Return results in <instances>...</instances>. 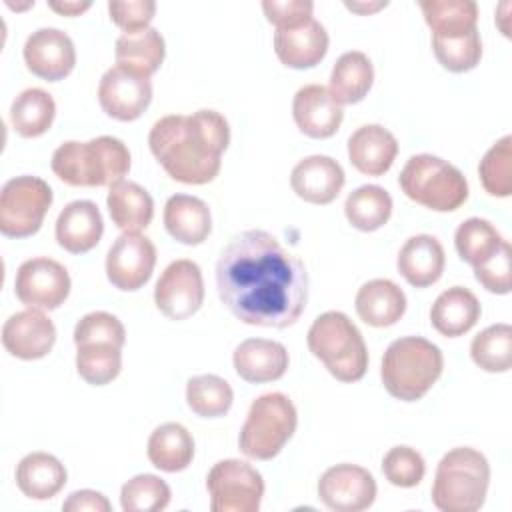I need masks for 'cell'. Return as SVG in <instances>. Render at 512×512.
Segmentation results:
<instances>
[{
  "label": "cell",
  "instance_id": "6da1fadb",
  "mask_svg": "<svg viewBox=\"0 0 512 512\" xmlns=\"http://www.w3.org/2000/svg\"><path fill=\"white\" fill-rule=\"evenodd\" d=\"M216 288L240 322L286 328L306 308L308 272L270 232L244 230L218 256Z\"/></svg>",
  "mask_w": 512,
  "mask_h": 512
},
{
  "label": "cell",
  "instance_id": "7a4b0ae2",
  "mask_svg": "<svg viewBox=\"0 0 512 512\" xmlns=\"http://www.w3.org/2000/svg\"><path fill=\"white\" fill-rule=\"evenodd\" d=\"M230 144L228 120L210 108L184 114H168L156 120L148 134V146L170 178L182 184H208L222 166V152Z\"/></svg>",
  "mask_w": 512,
  "mask_h": 512
},
{
  "label": "cell",
  "instance_id": "3957f363",
  "mask_svg": "<svg viewBox=\"0 0 512 512\" xmlns=\"http://www.w3.org/2000/svg\"><path fill=\"white\" fill-rule=\"evenodd\" d=\"M52 172L70 186H114L130 170V150L114 136L66 140L52 154Z\"/></svg>",
  "mask_w": 512,
  "mask_h": 512
},
{
  "label": "cell",
  "instance_id": "277c9868",
  "mask_svg": "<svg viewBox=\"0 0 512 512\" xmlns=\"http://www.w3.org/2000/svg\"><path fill=\"white\" fill-rule=\"evenodd\" d=\"M442 350L422 336H402L388 344L380 378L386 392L402 402L420 400L442 376Z\"/></svg>",
  "mask_w": 512,
  "mask_h": 512
},
{
  "label": "cell",
  "instance_id": "5b68a950",
  "mask_svg": "<svg viewBox=\"0 0 512 512\" xmlns=\"http://www.w3.org/2000/svg\"><path fill=\"white\" fill-rule=\"evenodd\" d=\"M488 484L486 456L470 446L452 448L436 466L432 504L442 512H476L484 506Z\"/></svg>",
  "mask_w": 512,
  "mask_h": 512
},
{
  "label": "cell",
  "instance_id": "8992f818",
  "mask_svg": "<svg viewBox=\"0 0 512 512\" xmlns=\"http://www.w3.org/2000/svg\"><path fill=\"white\" fill-rule=\"evenodd\" d=\"M308 350L340 382H358L368 370V348L358 326L340 310L320 314L308 328Z\"/></svg>",
  "mask_w": 512,
  "mask_h": 512
},
{
  "label": "cell",
  "instance_id": "52a82bcc",
  "mask_svg": "<svg viewBox=\"0 0 512 512\" xmlns=\"http://www.w3.org/2000/svg\"><path fill=\"white\" fill-rule=\"evenodd\" d=\"M72 338L80 378L92 386H104L120 374L126 330L114 314L104 310L84 314L76 322Z\"/></svg>",
  "mask_w": 512,
  "mask_h": 512
},
{
  "label": "cell",
  "instance_id": "ba28073f",
  "mask_svg": "<svg viewBox=\"0 0 512 512\" xmlns=\"http://www.w3.org/2000/svg\"><path fill=\"white\" fill-rule=\"evenodd\" d=\"M398 184L412 202L434 212L458 210L468 198L466 176L448 160L432 154L410 156Z\"/></svg>",
  "mask_w": 512,
  "mask_h": 512
},
{
  "label": "cell",
  "instance_id": "9c48e42d",
  "mask_svg": "<svg viewBox=\"0 0 512 512\" xmlns=\"http://www.w3.org/2000/svg\"><path fill=\"white\" fill-rule=\"evenodd\" d=\"M296 426L294 402L282 392H266L250 404L240 428L238 448L252 460H272L294 436Z\"/></svg>",
  "mask_w": 512,
  "mask_h": 512
},
{
  "label": "cell",
  "instance_id": "30bf717a",
  "mask_svg": "<svg viewBox=\"0 0 512 512\" xmlns=\"http://www.w3.org/2000/svg\"><path fill=\"white\" fill-rule=\"evenodd\" d=\"M54 200L46 180L30 174L4 182L0 192V232L8 238H28L36 234Z\"/></svg>",
  "mask_w": 512,
  "mask_h": 512
},
{
  "label": "cell",
  "instance_id": "8fae6325",
  "mask_svg": "<svg viewBox=\"0 0 512 512\" xmlns=\"http://www.w3.org/2000/svg\"><path fill=\"white\" fill-rule=\"evenodd\" d=\"M206 488L212 512H258L264 496L262 474L238 458L216 462L206 476Z\"/></svg>",
  "mask_w": 512,
  "mask_h": 512
},
{
  "label": "cell",
  "instance_id": "7c38bea8",
  "mask_svg": "<svg viewBox=\"0 0 512 512\" xmlns=\"http://www.w3.org/2000/svg\"><path fill=\"white\" fill-rule=\"evenodd\" d=\"M70 274L68 270L46 256H36L24 260L14 278L16 298L26 308L36 310H56L70 294Z\"/></svg>",
  "mask_w": 512,
  "mask_h": 512
},
{
  "label": "cell",
  "instance_id": "4fadbf2b",
  "mask_svg": "<svg viewBox=\"0 0 512 512\" xmlns=\"http://www.w3.org/2000/svg\"><path fill=\"white\" fill-rule=\"evenodd\" d=\"M204 302V278L194 260L180 258L170 262L154 288L156 308L170 320L194 316Z\"/></svg>",
  "mask_w": 512,
  "mask_h": 512
},
{
  "label": "cell",
  "instance_id": "5bb4252c",
  "mask_svg": "<svg viewBox=\"0 0 512 512\" xmlns=\"http://www.w3.org/2000/svg\"><path fill=\"white\" fill-rule=\"evenodd\" d=\"M98 102L110 118L132 122L150 106L152 82L140 72L114 64L100 78Z\"/></svg>",
  "mask_w": 512,
  "mask_h": 512
},
{
  "label": "cell",
  "instance_id": "9a60e30c",
  "mask_svg": "<svg viewBox=\"0 0 512 512\" xmlns=\"http://www.w3.org/2000/svg\"><path fill=\"white\" fill-rule=\"evenodd\" d=\"M156 266V246L140 232H122L106 254L108 282L122 290L134 292L142 288Z\"/></svg>",
  "mask_w": 512,
  "mask_h": 512
},
{
  "label": "cell",
  "instance_id": "2e32d148",
  "mask_svg": "<svg viewBox=\"0 0 512 512\" xmlns=\"http://www.w3.org/2000/svg\"><path fill=\"white\" fill-rule=\"evenodd\" d=\"M374 476L350 462H342L324 470L318 480V498L334 512H362L376 500Z\"/></svg>",
  "mask_w": 512,
  "mask_h": 512
},
{
  "label": "cell",
  "instance_id": "e0dca14e",
  "mask_svg": "<svg viewBox=\"0 0 512 512\" xmlns=\"http://www.w3.org/2000/svg\"><path fill=\"white\" fill-rule=\"evenodd\" d=\"M26 68L48 82L66 78L76 66V48L72 38L60 28H38L24 42Z\"/></svg>",
  "mask_w": 512,
  "mask_h": 512
},
{
  "label": "cell",
  "instance_id": "ac0fdd59",
  "mask_svg": "<svg viewBox=\"0 0 512 512\" xmlns=\"http://www.w3.org/2000/svg\"><path fill=\"white\" fill-rule=\"evenodd\" d=\"M56 342V326L44 310L26 308L12 314L2 326L4 350L20 360L44 358Z\"/></svg>",
  "mask_w": 512,
  "mask_h": 512
},
{
  "label": "cell",
  "instance_id": "d6986e66",
  "mask_svg": "<svg viewBox=\"0 0 512 512\" xmlns=\"http://www.w3.org/2000/svg\"><path fill=\"white\" fill-rule=\"evenodd\" d=\"M292 116L298 130L316 140L334 136L344 120L342 106L322 84H306L298 88L292 100Z\"/></svg>",
  "mask_w": 512,
  "mask_h": 512
},
{
  "label": "cell",
  "instance_id": "ffe728a7",
  "mask_svg": "<svg viewBox=\"0 0 512 512\" xmlns=\"http://www.w3.org/2000/svg\"><path fill=\"white\" fill-rule=\"evenodd\" d=\"M346 176L342 166L326 156L312 154L302 158L290 172V186L298 198L310 204H330L344 188Z\"/></svg>",
  "mask_w": 512,
  "mask_h": 512
},
{
  "label": "cell",
  "instance_id": "44dd1931",
  "mask_svg": "<svg viewBox=\"0 0 512 512\" xmlns=\"http://www.w3.org/2000/svg\"><path fill=\"white\" fill-rule=\"evenodd\" d=\"M328 44V32L316 18L274 32V52L278 60L294 70L316 66L326 56Z\"/></svg>",
  "mask_w": 512,
  "mask_h": 512
},
{
  "label": "cell",
  "instance_id": "7402d4cb",
  "mask_svg": "<svg viewBox=\"0 0 512 512\" xmlns=\"http://www.w3.org/2000/svg\"><path fill=\"white\" fill-rule=\"evenodd\" d=\"M236 374L252 384L280 380L290 364L284 344L266 338H248L240 342L232 354Z\"/></svg>",
  "mask_w": 512,
  "mask_h": 512
},
{
  "label": "cell",
  "instance_id": "603a6c76",
  "mask_svg": "<svg viewBox=\"0 0 512 512\" xmlns=\"http://www.w3.org/2000/svg\"><path fill=\"white\" fill-rule=\"evenodd\" d=\"M398 154L396 136L382 124H364L348 138V160L366 176L386 174Z\"/></svg>",
  "mask_w": 512,
  "mask_h": 512
},
{
  "label": "cell",
  "instance_id": "cb8c5ba5",
  "mask_svg": "<svg viewBox=\"0 0 512 512\" xmlns=\"http://www.w3.org/2000/svg\"><path fill=\"white\" fill-rule=\"evenodd\" d=\"M56 242L70 254L90 252L104 234V220L92 200H74L56 218Z\"/></svg>",
  "mask_w": 512,
  "mask_h": 512
},
{
  "label": "cell",
  "instance_id": "d4e9b609",
  "mask_svg": "<svg viewBox=\"0 0 512 512\" xmlns=\"http://www.w3.org/2000/svg\"><path fill=\"white\" fill-rule=\"evenodd\" d=\"M446 254L440 240L432 234L410 236L398 252V272L414 288H426L440 280Z\"/></svg>",
  "mask_w": 512,
  "mask_h": 512
},
{
  "label": "cell",
  "instance_id": "484cf974",
  "mask_svg": "<svg viewBox=\"0 0 512 512\" xmlns=\"http://www.w3.org/2000/svg\"><path fill=\"white\" fill-rule=\"evenodd\" d=\"M166 232L186 246L202 244L212 232V214L208 204L190 194H174L164 204Z\"/></svg>",
  "mask_w": 512,
  "mask_h": 512
},
{
  "label": "cell",
  "instance_id": "4316f807",
  "mask_svg": "<svg viewBox=\"0 0 512 512\" xmlns=\"http://www.w3.org/2000/svg\"><path fill=\"white\" fill-rule=\"evenodd\" d=\"M354 306L362 322L374 328H386L404 316L406 294L392 280L374 278L358 288Z\"/></svg>",
  "mask_w": 512,
  "mask_h": 512
},
{
  "label": "cell",
  "instance_id": "83f0119b",
  "mask_svg": "<svg viewBox=\"0 0 512 512\" xmlns=\"http://www.w3.org/2000/svg\"><path fill=\"white\" fill-rule=\"evenodd\" d=\"M482 308L476 294L464 286H452L438 294L430 308L434 330L446 338H456L470 332L480 320Z\"/></svg>",
  "mask_w": 512,
  "mask_h": 512
},
{
  "label": "cell",
  "instance_id": "f1b7e54d",
  "mask_svg": "<svg viewBox=\"0 0 512 512\" xmlns=\"http://www.w3.org/2000/svg\"><path fill=\"white\" fill-rule=\"evenodd\" d=\"M64 464L48 452H30L16 466V486L26 498L50 500L66 486Z\"/></svg>",
  "mask_w": 512,
  "mask_h": 512
},
{
  "label": "cell",
  "instance_id": "f546056e",
  "mask_svg": "<svg viewBox=\"0 0 512 512\" xmlns=\"http://www.w3.org/2000/svg\"><path fill=\"white\" fill-rule=\"evenodd\" d=\"M106 206L112 222L122 232H140L154 218V200L150 192L132 180L110 186Z\"/></svg>",
  "mask_w": 512,
  "mask_h": 512
},
{
  "label": "cell",
  "instance_id": "4dcf8cb0",
  "mask_svg": "<svg viewBox=\"0 0 512 512\" xmlns=\"http://www.w3.org/2000/svg\"><path fill=\"white\" fill-rule=\"evenodd\" d=\"M372 84H374V66L370 58L360 50H350L336 60L330 72L328 92L340 106L356 104L366 98Z\"/></svg>",
  "mask_w": 512,
  "mask_h": 512
},
{
  "label": "cell",
  "instance_id": "1f68e13d",
  "mask_svg": "<svg viewBox=\"0 0 512 512\" xmlns=\"http://www.w3.org/2000/svg\"><path fill=\"white\" fill-rule=\"evenodd\" d=\"M148 460L162 472H182L194 458V438L178 422H164L148 438Z\"/></svg>",
  "mask_w": 512,
  "mask_h": 512
},
{
  "label": "cell",
  "instance_id": "d6a6232c",
  "mask_svg": "<svg viewBox=\"0 0 512 512\" xmlns=\"http://www.w3.org/2000/svg\"><path fill=\"white\" fill-rule=\"evenodd\" d=\"M114 56L116 64L150 78L164 62L166 42L162 34L152 26L134 32H122L116 38Z\"/></svg>",
  "mask_w": 512,
  "mask_h": 512
},
{
  "label": "cell",
  "instance_id": "836d02e7",
  "mask_svg": "<svg viewBox=\"0 0 512 512\" xmlns=\"http://www.w3.org/2000/svg\"><path fill=\"white\" fill-rule=\"evenodd\" d=\"M56 116L54 98L42 88L22 90L10 106L12 128L22 138H38L50 130Z\"/></svg>",
  "mask_w": 512,
  "mask_h": 512
},
{
  "label": "cell",
  "instance_id": "e575fe53",
  "mask_svg": "<svg viewBox=\"0 0 512 512\" xmlns=\"http://www.w3.org/2000/svg\"><path fill=\"white\" fill-rule=\"evenodd\" d=\"M348 222L362 232L382 228L392 216V196L378 184H364L352 190L344 202Z\"/></svg>",
  "mask_w": 512,
  "mask_h": 512
},
{
  "label": "cell",
  "instance_id": "d590c367",
  "mask_svg": "<svg viewBox=\"0 0 512 512\" xmlns=\"http://www.w3.org/2000/svg\"><path fill=\"white\" fill-rule=\"evenodd\" d=\"M432 36H456L476 28L478 4L472 0H420Z\"/></svg>",
  "mask_w": 512,
  "mask_h": 512
},
{
  "label": "cell",
  "instance_id": "8d00e7d4",
  "mask_svg": "<svg viewBox=\"0 0 512 512\" xmlns=\"http://www.w3.org/2000/svg\"><path fill=\"white\" fill-rule=\"evenodd\" d=\"M234 402L232 386L216 374H198L186 382V404L200 418H220Z\"/></svg>",
  "mask_w": 512,
  "mask_h": 512
},
{
  "label": "cell",
  "instance_id": "74e56055",
  "mask_svg": "<svg viewBox=\"0 0 512 512\" xmlns=\"http://www.w3.org/2000/svg\"><path fill=\"white\" fill-rule=\"evenodd\" d=\"M502 244V234L484 218H468L454 232L456 252L472 268L494 256Z\"/></svg>",
  "mask_w": 512,
  "mask_h": 512
},
{
  "label": "cell",
  "instance_id": "f35d334b",
  "mask_svg": "<svg viewBox=\"0 0 512 512\" xmlns=\"http://www.w3.org/2000/svg\"><path fill=\"white\" fill-rule=\"evenodd\" d=\"M470 356L484 372H508L512 366V326L492 324L472 338Z\"/></svg>",
  "mask_w": 512,
  "mask_h": 512
},
{
  "label": "cell",
  "instance_id": "ab89813d",
  "mask_svg": "<svg viewBox=\"0 0 512 512\" xmlns=\"http://www.w3.org/2000/svg\"><path fill=\"white\" fill-rule=\"evenodd\" d=\"M436 60L448 72L462 74L474 70L482 58V40L478 28L456 36H432Z\"/></svg>",
  "mask_w": 512,
  "mask_h": 512
},
{
  "label": "cell",
  "instance_id": "60d3db41",
  "mask_svg": "<svg viewBox=\"0 0 512 512\" xmlns=\"http://www.w3.org/2000/svg\"><path fill=\"white\" fill-rule=\"evenodd\" d=\"M478 174L490 196L508 198L512 194V136H502L486 150L478 164Z\"/></svg>",
  "mask_w": 512,
  "mask_h": 512
},
{
  "label": "cell",
  "instance_id": "b9f144b4",
  "mask_svg": "<svg viewBox=\"0 0 512 512\" xmlns=\"http://www.w3.org/2000/svg\"><path fill=\"white\" fill-rule=\"evenodd\" d=\"M170 498V486L156 474H136L120 490L124 512H158L170 504Z\"/></svg>",
  "mask_w": 512,
  "mask_h": 512
},
{
  "label": "cell",
  "instance_id": "7bdbcfd3",
  "mask_svg": "<svg viewBox=\"0 0 512 512\" xmlns=\"http://www.w3.org/2000/svg\"><path fill=\"white\" fill-rule=\"evenodd\" d=\"M382 472L392 486L414 488L426 474V462L412 446H394L382 458Z\"/></svg>",
  "mask_w": 512,
  "mask_h": 512
},
{
  "label": "cell",
  "instance_id": "ee69618b",
  "mask_svg": "<svg viewBox=\"0 0 512 512\" xmlns=\"http://www.w3.org/2000/svg\"><path fill=\"white\" fill-rule=\"evenodd\" d=\"M510 244L504 240L500 250L490 256L486 262L474 266L476 280L492 294H508L510 292Z\"/></svg>",
  "mask_w": 512,
  "mask_h": 512
},
{
  "label": "cell",
  "instance_id": "f6af8a7d",
  "mask_svg": "<svg viewBox=\"0 0 512 512\" xmlns=\"http://www.w3.org/2000/svg\"><path fill=\"white\" fill-rule=\"evenodd\" d=\"M156 12V2L152 0H112L108 2L110 20L124 32H134L148 28Z\"/></svg>",
  "mask_w": 512,
  "mask_h": 512
},
{
  "label": "cell",
  "instance_id": "bcb514c9",
  "mask_svg": "<svg viewBox=\"0 0 512 512\" xmlns=\"http://www.w3.org/2000/svg\"><path fill=\"white\" fill-rule=\"evenodd\" d=\"M264 16L276 30L298 26L312 18L314 2L310 0H264L262 2Z\"/></svg>",
  "mask_w": 512,
  "mask_h": 512
},
{
  "label": "cell",
  "instance_id": "7dc6e473",
  "mask_svg": "<svg viewBox=\"0 0 512 512\" xmlns=\"http://www.w3.org/2000/svg\"><path fill=\"white\" fill-rule=\"evenodd\" d=\"M62 510L66 512H110L112 504L102 492L96 490H76L72 492L64 504Z\"/></svg>",
  "mask_w": 512,
  "mask_h": 512
},
{
  "label": "cell",
  "instance_id": "c3c4849f",
  "mask_svg": "<svg viewBox=\"0 0 512 512\" xmlns=\"http://www.w3.org/2000/svg\"><path fill=\"white\" fill-rule=\"evenodd\" d=\"M92 6V2H78V0H64V2H48V8L62 14V16H80L82 12H86Z\"/></svg>",
  "mask_w": 512,
  "mask_h": 512
},
{
  "label": "cell",
  "instance_id": "681fc988",
  "mask_svg": "<svg viewBox=\"0 0 512 512\" xmlns=\"http://www.w3.org/2000/svg\"><path fill=\"white\" fill-rule=\"evenodd\" d=\"M384 6H388V2H376V4H356V2H346V8L348 10H354V12H376V10H380V8H384Z\"/></svg>",
  "mask_w": 512,
  "mask_h": 512
}]
</instances>
